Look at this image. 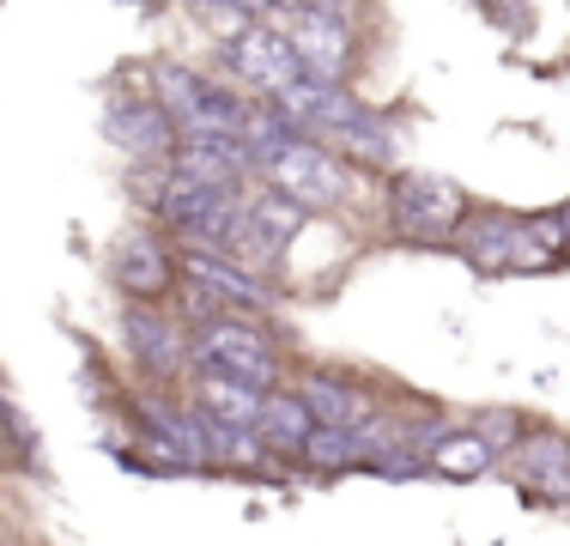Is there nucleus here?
<instances>
[{"mask_svg": "<svg viewBox=\"0 0 570 546\" xmlns=\"http://www.w3.org/2000/svg\"><path fill=\"white\" fill-rule=\"evenodd\" d=\"M473 426H480V437H485V443L498 449V461H504L510 449H515V443H522V437H528V419L515 413V407H485V413L473 419Z\"/></svg>", "mask_w": 570, "mask_h": 546, "instance_id": "412c9836", "label": "nucleus"}, {"mask_svg": "<svg viewBox=\"0 0 570 546\" xmlns=\"http://www.w3.org/2000/svg\"><path fill=\"white\" fill-rule=\"evenodd\" d=\"M188 371L200 377H237L249 389H279L285 382V359H279V334L262 316L243 310H219L213 322H200L188 334Z\"/></svg>", "mask_w": 570, "mask_h": 546, "instance_id": "f257e3e1", "label": "nucleus"}, {"mask_svg": "<svg viewBox=\"0 0 570 546\" xmlns=\"http://www.w3.org/2000/svg\"><path fill=\"white\" fill-rule=\"evenodd\" d=\"M134 419H140V431H146L153 468H213L200 407L165 401V394H140V401H134Z\"/></svg>", "mask_w": 570, "mask_h": 546, "instance_id": "1a4fd4ad", "label": "nucleus"}, {"mask_svg": "<svg viewBox=\"0 0 570 546\" xmlns=\"http://www.w3.org/2000/svg\"><path fill=\"white\" fill-rule=\"evenodd\" d=\"M468 218V195L438 170H395L389 183V231L413 250H431V243H450Z\"/></svg>", "mask_w": 570, "mask_h": 546, "instance_id": "7ed1b4c3", "label": "nucleus"}, {"mask_svg": "<svg viewBox=\"0 0 570 546\" xmlns=\"http://www.w3.org/2000/svg\"><path fill=\"white\" fill-rule=\"evenodd\" d=\"M279 37L297 49L304 74L328 79V86H346L358 74V31L341 12H322V7H297V12H274Z\"/></svg>", "mask_w": 570, "mask_h": 546, "instance_id": "423d86ee", "label": "nucleus"}, {"mask_svg": "<svg viewBox=\"0 0 570 546\" xmlns=\"http://www.w3.org/2000/svg\"><path fill=\"white\" fill-rule=\"evenodd\" d=\"M504 461L515 468V480H522V498L570 504V437L564 431H528Z\"/></svg>", "mask_w": 570, "mask_h": 546, "instance_id": "ddd939ff", "label": "nucleus"}, {"mask_svg": "<svg viewBox=\"0 0 570 546\" xmlns=\"http://www.w3.org/2000/svg\"><path fill=\"white\" fill-rule=\"evenodd\" d=\"M564 225H570V207H564Z\"/></svg>", "mask_w": 570, "mask_h": 546, "instance_id": "bb28decb", "label": "nucleus"}, {"mask_svg": "<svg viewBox=\"0 0 570 546\" xmlns=\"http://www.w3.org/2000/svg\"><path fill=\"white\" fill-rule=\"evenodd\" d=\"M195 407H200V419H213V426L255 431L262 389H249V382H237V377H200V371H195Z\"/></svg>", "mask_w": 570, "mask_h": 546, "instance_id": "a211bd4d", "label": "nucleus"}, {"mask_svg": "<svg viewBox=\"0 0 570 546\" xmlns=\"http://www.w3.org/2000/svg\"><path fill=\"white\" fill-rule=\"evenodd\" d=\"M309 431H316V419H309V407H304V401H297V389H267V394H262V413H255V437H262L267 456L297 461V449L309 443Z\"/></svg>", "mask_w": 570, "mask_h": 546, "instance_id": "f3484780", "label": "nucleus"}, {"mask_svg": "<svg viewBox=\"0 0 570 546\" xmlns=\"http://www.w3.org/2000/svg\"><path fill=\"white\" fill-rule=\"evenodd\" d=\"M219 7L243 12V19H274V0H219Z\"/></svg>", "mask_w": 570, "mask_h": 546, "instance_id": "b1692460", "label": "nucleus"}, {"mask_svg": "<svg viewBox=\"0 0 570 546\" xmlns=\"http://www.w3.org/2000/svg\"><path fill=\"white\" fill-rule=\"evenodd\" d=\"M146 91L170 109V121L183 134H230V140H243V121H249V104H255V98H237L230 79H213L200 67L176 61V55H158L146 67Z\"/></svg>", "mask_w": 570, "mask_h": 546, "instance_id": "f03ea898", "label": "nucleus"}, {"mask_svg": "<svg viewBox=\"0 0 570 546\" xmlns=\"http://www.w3.org/2000/svg\"><path fill=\"white\" fill-rule=\"evenodd\" d=\"M110 285L128 304H165V298H176L183 267H176V250L165 243V231H128L110 250Z\"/></svg>", "mask_w": 570, "mask_h": 546, "instance_id": "9d476101", "label": "nucleus"}, {"mask_svg": "<svg viewBox=\"0 0 570 546\" xmlns=\"http://www.w3.org/2000/svg\"><path fill=\"white\" fill-rule=\"evenodd\" d=\"M485 12H492V19L504 25L510 37L534 31V7H528V0H485Z\"/></svg>", "mask_w": 570, "mask_h": 546, "instance_id": "5701e85b", "label": "nucleus"}, {"mask_svg": "<svg viewBox=\"0 0 570 546\" xmlns=\"http://www.w3.org/2000/svg\"><path fill=\"white\" fill-rule=\"evenodd\" d=\"M450 250L473 273H547V267H559L534 237H528V218L504 213V207H480V213L468 207L461 231L450 237Z\"/></svg>", "mask_w": 570, "mask_h": 546, "instance_id": "20e7f679", "label": "nucleus"}, {"mask_svg": "<svg viewBox=\"0 0 570 546\" xmlns=\"http://www.w3.org/2000/svg\"><path fill=\"white\" fill-rule=\"evenodd\" d=\"M297 7H309V0H274V12H297Z\"/></svg>", "mask_w": 570, "mask_h": 546, "instance_id": "a878e982", "label": "nucleus"}, {"mask_svg": "<svg viewBox=\"0 0 570 546\" xmlns=\"http://www.w3.org/2000/svg\"><path fill=\"white\" fill-rule=\"evenodd\" d=\"M104 134L134 164H170L176 146H183V128L170 121V109L153 91H110L104 98Z\"/></svg>", "mask_w": 570, "mask_h": 546, "instance_id": "0eeeda50", "label": "nucleus"}, {"mask_svg": "<svg viewBox=\"0 0 570 546\" xmlns=\"http://www.w3.org/2000/svg\"><path fill=\"white\" fill-rule=\"evenodd\" d=\"M170 170L188 176V183H207V188H249L255 183V164L243 153V140H230V134H183Z\"/></svg>", "mask_w": 570, "mask_h": 546, "instance_id": "4468645a", "label": "nucleus"}, {"mask_svg": "<svg viewBox=\"0 0 570 546\" xmlns=\"http://www.w3.org/2000/svg\"><path fill=\"white\" fill-rule=\"evenodd\" d=\"M528 218V237L552 255V262H570V225H564V207L559 213H522Z\"/></svg>", "mask_w": 570, "mask_h": 546, "instance_id": "4be33fe9", "label": "nucleus"}, {"mask_svg": "<svg viewBox=\"0 0 570 546\" xmlns=\"http://www.w3.org/2000/svg\"><path fill=\"white\" fill-rule=\"evenodd\" d=\"M309 474H358L371 461V443H364V426H316L309 443L297 449Z\"/></svg>", "mask_w": 570, "mask_h": 546, "instance_id": "6ab92c4d", "label": "nucleus"}, {"mask_svg": "<svg viewBox=\"0 0 570 546\" xmlns=\"http://www.w3.org/2000/svg\"><path fill=\"white\" fill-rule=\"evenodd\" d=\"M309 7H322V12H341V19H352V12H358V0H309Z\"/></svg>", "mask_w": 570, "mask_h": 546, "instance_id": "393cba45", "label": "nucleus"}, {"mask_svg": "<svg viewBox=\"0 0 570 546\" xmlns=\"http://www.w3.org/2000/svg\"><path fill=\"white\" fill-rule=\"evenodd\" d=\"M219 61H225L230 86L255 91V98H279V91L292 86L297 74H304V61H297V49L279 37V25H274V19H262V25H243L237 37H225Z\"/></svg>", "mask_w": 570, "mask_h": 546, "instance_id": "6e6552de", "label": "nucleus"}, {"mask_svg": "<svg viewBox=\"0 0 570 546\" xmlns=\"http://www.w3.org/2000/svg\"><path fill=\"white\" fill-rule=\"evenodd\" d=\"M176 267H183L188 285L213 298L219 310H243V316H267L274 310V285L255 267L230 262V255H207V250H176Z\"/></svg>", "mask_w": 570, "mask_h": 546, "instance_id": "f8f14e48", "label": "nucleus"}, {"mask_svg": "<svg viewBox=\"0 0 570 546\" xmlns=\"http://www.w3.org/2000/svg\"><path fill=\"white\" fill-rule=\"evenodd\" d=\"M352 176H358V170H352L341 153H328V146L304 140V134H297V140L285 146L279 158L262 164V183L279 188V195H292L297 207H309V213L346 207V201H352Z\"/></svg>", "mask_w": 570, "mask_h": 546, "instance_id": "39448f33", "label": "nucleus"}, {"mask_svg": "<svg viewBox=\"0 0 570 546\" xmlns=\"http://www.w3.org/2000/svg\"><path fill=\"white\" fill-rule=\"evenodd\" d=\"M297 401L309 407L316 426H364V419L383 413V401H376L371 389H358V382H346L334 371H309L304 382H297Z\"/></svg>", "mask_w": 570, "mask_h": 546, "instance_id": "2eb2a0df", "label": "nucleus"}, {"mask_svg": "<svg viewBox=\"0 0 570 546\" xmlns=\"http://www.w3.org/2000/svg\"><path fill=\"white\" fill-rule=\"evenodd\" d=\"M425 461H431L438 480H480V474L498 461V449L480 437V426H468V431H443L438 443H431Z\"/></svg>", "mask_w": 570, "mask_h": 546, "instance_id": "aec40b11", "label": "nucleus"}, {"mask_svg": "<svg viewBox=\"0 0 570 546\" xmlns=\"http://www.w3.org/2000/svg\"><path fill=\"white\" fill-rule=\"evenodd\" d=\"M121 340H128V359L153 382H176L188 371V328L165 304H128L121 310Z\"/></svg>", "mask_w": 570, "mask_h": 546, "instance_id": "9b49d317", "label": "nucleus"}, {"mask_svg": "<svg viewBox=\"0 0 570 546\" xmlns=\"http://www.w3.org/2000/svg\"><path fill=\"white\" fill-rule=\"evenodd\" d=\"M328 153H341L352 170H395V158H401V140H395V128H389L376 109H352V116L341 121V128L328 134Z\"/></svg>", "mask_w": 570, "mask_h": 546, "instance_id": "dca6fc26", "label": "nucleus"}]
</instances>
